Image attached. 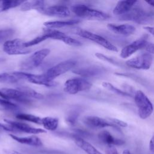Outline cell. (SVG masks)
I'll return each mask as SVG.
<instances>
[{
	"mask_svg": "<svg viewBox=\"0 0 154 154\" xmlns=\"http://www.w3.org/2000/svg\"><path fill=\"white\" fill-rule=\"evenodd\" d=\"M71 11L77 16L89 20H105L109 14L98 10L91 8L84 4H75L71 7Z\"/></svg>",
	"mask_w": 154,
	"mask_h": 154,
	"instance_id": "cell-1",
	"label": "cell"
},
{
	"mask_svg": "<svg viewBox=\"0 0 154 154\" xmlns=\"http://www.w3.org/2000/svg\"><path fill=\"white\" fill-rule=\"evenodd\" d=\"M134 100L139 117L142 119L149 117L153 111V106L147 96L142 91L137 90L134 95Z\"/></svg>",
	"mask_w": 154,
	"mask_h": 154,
	"instance_id": "cell-2",
	"label": "cell"
},
{
	"mask_svg": "<svg viewBox=\"0 0 154 154\" xmlns=\"http://www.w3.org/2000/svg\"><path fill=\"white\" fill-rule=\"evenodd\" d=\"M91 85L92 84L84 78H73L65 82L64 91L69 94H75L79 91L88 90Z\"/></svg>",
	"mask_w": 154,
	"mask_h": 154,
	"instance_id": "cell-3",
	"label": "cell"
},
{
	"mask_svg": "<svg viewBox=\"0 0 154 154\" xmlns=\"http://www.w3.org/2000/svg\"><path fill=\"white\" fill-rule=\"evenodd\" d=\"M25 42L20 38L8 40L4 43L2 49L4 52L10 55H26L32 51L29 48H26L24 45Z\"/></svg>",
	"mask_w": 154,
	"mask_h": 154,
	"instance_id": "cell-4",
	"label": "cell"
},
{
	"mask_svg": "<svg viewBox=\"0 0 154 154\" xmlns=\"http://www.w3.org/2000/svg\"><path fill=\"white\" fill-rule=\"evenodd\" d=\"M76 34L81 37L85 38L98 44L107 50L113 52H118V49L115 45L100 35L83 29H78L76 32Z\"/></svg>",
	"mask_w": 154,
	"mask_h": 154,
	"instance_id": "cell-5",
	"label": "cell"
},
{
	"mask_svg": "<svg viewBox=\"0 0 154 154\" xmlns=\"http://www.w3.org/2000/svg\"><path fill=\"white\" fill-rule=\"evenodd\" d=\"M76 62L73 60H68L58 63L49 68L45 73L47 78L50 81H54L57 77L66 73L73 69Z\"/></svg>",
	"mask_w": 154,
	"mask_h": 154,
	"instance_id": "cell-6",
	"label": "cell"
},
{
	"mask_svg": "<svg viewBox=\"0 0 154 154\" xmlns=\"http://www.w3.org/2000/svg\"><path fill=\"white\" fill-rule=\"evenodd\" d=\"M153 62L152 54L143 53L126 61V64L131 68L139 70H148Z\"/></svg>",
	"mask_w": 154,
	"mask_h": 154,
	"instance_id": "cell-7",
	"label": "cell"
},
{
	"mask_svg": "<svg viewBox=\"0 0 154 154\" xmlns=\"http://www.w3.org/2000/svg\"><path fill=\"white\" fill-rule=\"evenodd\" d=\"M20 74L22 79L26 80L28 82L34 84L43 85L48 87L56 86L57 84V82L54 81L49 80L45 75V73L33 74L23 72H20Z\"/></svg>",
	"mask_w": 154,
	"mask_h": 154,
	"instance_id": "cell-8",
	"label": "cell"
},
{
	"mask_svg": "<svg viewBox=\"0 0 154 154\" xmlns=\"http://www.w3.org/2000/svg\"><path fill=\"white\" fill-rule=\"evenodd\" d=\"M82 122L86 126L92 129H101L107 127H112L119 129L118 126L113 124L109 120L95 116L84 117L82 119Z\"/></svg>",
	"mask_w": 154,
	"mask_h": 154,
	"instance_id": "cell-9",
	"label": "cell"
},
{
	"mask_svg": "<svg viewBox=\"0 0 154 154\" xmlns=\"http://www.w3.org/2000/svg\"><path fill=\"white\" fill-rule=\"evenodd\" d=\"M38 11L45 15L54 17H66L70 16V9L66 6L61 5H55L49 7L45 6Z\"/></svg>",
	"mask_w": 154,
	"mask_h": 154,
	"instance_id": "cell-10",
	"label": "cell"
},
{
	"mask_svg": "<svg viewBox=\"0 0 154 154\" xmlns=\"http://www.w3.org/2000/svg\"><path fill=\"white\" fill-rule=\"evenodd\" d=\"M148 42L145 38H138L129 45L125 46L122 50L120 56L122 58H126L131 57L135 52L141 49H144Z\"/></svg>",
	"mask_w": 154,
	"mask_h": 154,
	"instance_id": "cell-11",
	"label": "cell"
},
{
	"mask_svg": "<svg viewBox=\"0 0 154 154\" xmlns=\"http://www.w3.org/2000/svg\"><path fill=\"white\" fill-rule=\"evenodd\" d=\"M4 120L6 123L11 125L13 128H14L18 132H22L31 134H38L46 132V130L41 128H34L23 122L11 120L9 119H4Z\"/></svg>",
	"mask_w": 154,
	"mask_h": 154,
	"instance_id": "cell-12",
	"label": "cell"
},
{
	"mask_svg": "<svg viewBox=\"0 0 154 154\" xmlns=\"http://www.w3.org/2000/svg\"><path fill=\"white\" fill-rule=\"evenodd\" d=\"M107 28L111 32L125 37L132 35L136 30V28L134 26L128 23H108L107 25Z\"/></svg>",
	"mask_w": 154,
	"mask_h": 154,
	"instance_id": "cell-13",
	"label": "cell"
},
{
	"mask_svg": "<svg viewBox=\"0 0 154 154\" xmlns=\"http://www.w3.org/2000/svg\"><path fill=\"white\" fill-rule=\"evenodd\" d=\"M1 90L7 97L8 100L12 99L24 103H28L30 102L29 98L18 89L3 88Z\"/></svg>",
	"mask_w": 154,
	"mask_h": 154,
	"instance_id": "cell-14",
	"label": "cell"
},
{
	"mask_svg": "<svg viewBox=\"0 0 154 154\" xmlns=\"http://www.w3.org/2000/svg\"><path fill=\"white\" fill-rule=\"evenodd\" d=\"M50 50L47 48H44L38 50L33 53L28 60V64L33 67H37L39 66L46 58V57L49 54Z\"/></svg>",
	"mask_w": 154,
	"mask_h": 154,
	"instance_id": "cell-15",
	"label": "cell"
},
{
	"mask_svg": "<svg viewBox=\"0 0 154 154\" xmlns=\"http://www.w3.org/2000/svg\"><path fill=\"white\" fill-rule=\"evenodd\" d=\"M137 2V1H120L114 7L112 13L115 15H125L129 12Z\"/></svg>",
	"mask_w": 154,
	"mask_h": 154,
	"instance_id": "cell-16",
	"label": "cell"
},
{
	"mask_svg": "<svg viewBox=\"0 0 154 154\" xmlns=\"http://www.w3.org/2000/svg\"><path fill=\"white\" fill-rule=\"evenodd\" d=\"M99 140L107 146H121L125 144V141L114 137L108 131H102L98 134Z\"/></svg>",
	"mask_w": 154,
	"mask_h": 154,
	"instance_id": "cell-17",
	"label": "cell"
},
{
	"mask_svg": "<svg viewBox=\"0 0 154 154\" xmlns=\"http://www.w3.org/2000/svg\"><path fill=\"white\" fill-rule=\"evenodd\" d=\"M125 19H129L137 22H141L146 20L148 17V14L139 8H132L129 12L122 17Z\"/></svg>",
	"mask_w": 154,
	"mask_h": 154,
	"instance_id": "cell-18",
	"label": "cell"
},
{
	"mask_svg": "<svg viewBox=\"0 0 154 154\" xmlns=\"http://www.w3.org/2000/svg\"><path fill=\"white\" fill-rule=\"evenodd\" d=\"M11 138L14 140L16 141L17 142L29 145L31 146H35V147H40L43 146V143L42 140L37 137L32 135V136H28V137H18L13 134L9 135Z\"/></svg>",
	"mask_w": 154,
	"mask_h": 154,
	"instance_id": "cell-19",
	"label": "cell"
},
{
	"mask_svg": "<svg viewBox=\"0 0 154 154\" xmlns=\"http://www.w3.org/2000/svg\"><path fill=\"white\" fill-rule=\"evenodd\" d=\"M74 141L75 144L87 154H102L92 144L85 141L82 138L75 136Z\"/></svg>",
	"mask_w": 154,
	"mask_h": 154,
	"instance_id": "cell-20",
	"label": "cell"
},
{
	"mask_svg": "<svg viewBox=\"0 0 154 154\" xmlns=\"http://www.w3.org/2000/svg\"><path fill=\"white\" fill-rule=\"evenodd\" d=\"M80 22L78 19H72L69 20H54V21H47L43 23V25L48 28H61L63 27L70 26Z\"/></svg>",
	"mask_w": 154,
	"mask_h": 154,
	"instance_id": "cell-21",
	"label": "cell"
},
{
	"mask_svg": "<svg viewBox=\"0 0 154 154\" xmlns=\"http://www.w3.org/2000/svg\"><path fill=\"white\" fill-rule=\"evenodd\" d=\"M22 79L20 74V72H3L0 73V82L13 84L16 83Z\"/></svg>",
	"mask_w": 154,
	"mask_h": 154,
	"instance_id": "cell-22",
	"label": "cell"
},
{
	"mask_svg": "<svg viewBox=\"0 0 154 154\" xmlns=\"http://www.w3.org/2000/svg\"><path fill=\"white\" fill-rule=\"evenodd\" d=\"M45 7V2L42 0L24 1L20 5V10L23 11H29L32 9L38 11Z\"/></svg>",
	"mask_w": 154,
	"mask_h": 154,
	"instance_id": "cell-23",
	"label": "cell"
},
{
	"mask_svg": "<svg viewBox=\"0 0 154 154\" xmlns=\"http://www.w3.org/2000/svg\"><path fill=\"white\" fill-rule=\"evenodd\" d=\"M59 120L57 118L52 117H45L42 118V125L45 129L49 131H55L58 126Z\"/></svg>",
	"mask_w": 154,
	"mask_h": 154,
	"instance_id": "cell-24",
	"label": "cell"
},
{
	"mask_svg": "<svg viewBox=\"0 0 154 154\" xmlns=\"http://www.w3.org/2000/svg\"><path fill=\"white\" fill-rule=\"evenodd\" d=\"M43 34H45L48 38H52L54 40H57L61 41L62 39L66 35V34L59 30L52 28H44Z\"/></svg>",
	"mask_w": 154,
	"mask_h": 154,
	"instance_id": "cell-25",
	"label": "cell"
},
{
	"mask_svg": "<svg viewBox=\"0 0 154 154\" xmlns=\"http://www.w3.org/2000/svg\"><path fill=\"white\" fill-rule=\"evenodd\" d=\"M17 89L20 91H22L28 98L32 97L37 99H42L44 97L42 94L36 91L34 89L28 87L20 86V87H19Z\"/></svg>",
	"mask_w": 154,
	"mask_h": 154,
	"instance_id": "cell-26",
	"label": "cell"
},
{
	"mask_svg": "<svg viewBox=\"0 0 154 154\" xmlns=\"http://www.w3.org/2000/svg\"><path fill=\"white\" fill-rule=\"evenodd\" d=\"M24 1H12L5 0L0 1V13L3 12L9 9L20 6Z\"/></svg>",
	"mask_w": 154,
	"mask_h": 154,
	"instance_id": "cell-27",
	"label": "cell"
},
{
	"mask_svg": "<svg viewBox=\"0 0 154 154\" xmlns=\"http://www.w3.org/2000/svg\"><path fill=\"white\" fill-rule=\"evenodd\" d=\"M16 118L20 120H24V121H27V122H32V123L38 124V125H42V118L32 114L20 113L16 115Z\"/></svg>",
	"mask_w": 154,
	"mask_h": 154,
	"instance_id": "cell-28",
	"label": "cell"
},
{
	"mask_svg": "<svg viewBox=\"0 0 154 154\" xmlns=\"http://www.w3.org/2000/svg\"><path fill=\"white\" fill-rule=\"evenodd\" d=\"M18 109V106L9 100L0 98V111H13Z\"/></svg>",
	"mask_w": 154,
	"mask_h": 154,
	"instance_id": "cell-29",
	"label": "cell"
},
{
	"mask_svg": "<svg viewBox=\"0 0 154 154\" xmlns=\"http://www.w3.org/2000/svg\"><path fill=\"white\" fill-rule=\"evenodd\" d=\"M79 115V112L76 109H73L70 111L66 116V117H65L66 122L69 126H75L77 123Z\"/></svg>",
	"mask_w": 154,
	"mask_h": 154,
	"instance_id": "cell-30",
	"label": "cell"
},
{
	"mask_svg": "<svg viewBox=\"0 0 154 154\" xmlns=\"http://www.w3.org/2000/svg\"><path fill=\"white\" fill-rule=\"evenodd\" d=\"M102 85L103 88H106V90H108L109 91H111L113 92L114 93L117 94L118 95L123 96H129V93H128L127 92H125V91L117 88L116 87H115L112 84H111L108 82H103L102 83Z\"/></svg>",
	"mask_w": 154,
	"mask_h": 154,
	"instance_id": "cell-31",
	"label": "cell"
},
{
	"mask_svg": "<svg viewBox=\"0 0 154 154\" xmlns=\"http://www.w3.org/2000/svg\"><path fill=\"white\" fill-rule=\"evenodd\" d=\"M14 33V30L11 28L1 29H0V43L8 40V39L10 38Z\"/></svg>",
	"mask_w": 154,
	"mask_h": 154,
	"instance_id": "cell-32",
	"label": "cell"
},
{
	"mask_svg": "<svg viewBox=\"0 0 154 154\" xmlns=\"http://www.w3.org/2000/svg\"><path fill=\"white\" fill-rule=\"evenodd\" d=\"M47 39H48V37L45 34H43L42 35L36 37L34 38H33L32 40H29L28 42H25L24 45L26 48H30V47L33 46L34 45H38L40 43H41V42H43V41H45Z\"/></svg>",
	"mask_w": 154,
	"mask_h": 154,
	"instance_id": "cell-33",
	"label": "cell"
},
{
	"mask_svg": "<svg viewBox=\"0 0 154 154\" xmlns=\"http://www.w3.org/2000/svg\"><path fill=\"white\" fill-rule=\"evenodd\" d=\"M61 42H63V43H64L67 45L74 46V47H78L82 45V43L81 42L71 37H69L67 35L62 39Z\"/></svg>",
	"mask_w": 154,
	"mask_h": 154,
	"instance_id": "cell-34",
	"label": "cell"
},
{
	"mask_svg": "<svg viewBox=\"0 0 154 154\" xmlns=\"http://www.w3.org/2000/svg\"><path fill=\"white\" fill-rule=\"evenodd\" d=\"M95 56L99 60H102V61H106V62H108L109 63H111L112 64H114L116 65V63H115L114 60L110 58V57H108L101 53H99V52H97L95 54Z\"/></svg>",
	"mask_w": 154,
	"mask_h": 154,
	"instance_id": "cell-35",
	"label": "cell"
},
{
	"mask_svg": "<svg viewBox=\"0 0 154 154\" xmlns=\"http://www.w3.org/2000/svg\"><path fill=\"white\" fill-rule=\"evenodd\" d=\"M109 120L111 122H112L113 124L116 125L117 126H120L123 128H125L128 126V123L126 122L116 118H109Z\"/></svg>",
	"mask_w": 154,
	"mask_h": 154,
	"instance_id": "cell-36",
	"label": "cell"
},
{
	"mask_svg": "<svg viewBox=\"0 0 154 154\" xmlns=\"http://www.w3.org/2000/svg\"><path fill=\"white\" fill-rule=\"evenodd\" d=\"M0 131L11 132H18L14 128L8 124H2L0 123Z\"/></svg>",
	"mask_w": 154,
	"mask_h": 154,
	"instance_id": "cell-37",
	"label": "cell"
},
{
	"mask_svg": "<svg viewBox=\"0 0 154 154\" xmlns=\"http://www.w3.org/2000/svg\"><path fill=\"white\" fill-rule=\"evenodd\" d=\"M144 49L149 54L154 55V43L148 42Z\"/></svg>",
	"mask_w": 154,
	"mask_h": 154,
	"instance_id": "cell-38",
	"label": "cell"
},
{
	"mask_svg": "<svg viewBox=\"0 0 154 154\" xmlns=\"http://www.w3.org/2000/svg\"><path fill=\"white\" fill-rule=\"evenodd\" d=\"M106 152V154H119L116 148L114 146H108Z\"/></svg>",
	"mask_w": 154,
	"mask_h": 154,
	"instance_id": "cell-39",
	"label": "cell"
},
{
	"mask_svg": "<svg viewBox=\"0 0 154 154\" xmlns=\"http://www.w3.org/2000/svg\"><path fill=\"white\" fill-rule=\"evenodd\" d=\"M3 154H23V153L16 150H13L4 149L3 150Z\"/></svg>",
	"mask_w": 154,
	"mask_h": 154,
	"instance_id": "cell-40",
	"label": "cell"
},
{
	"mask_svg": "<svg viewBox=\"0 0 154 154\" xmlns=\"http://www.w3.org/2000/svg\"><path fill=\"white\" fill-rule=\"evenodd\" d=\"M144 29L146 30L149 33L154 37V26H144Z\"/></svg>",
	"mask_w": 154,
	"mask_h": 154,
	"instance_id": "cell-41",
	"label": "cell"
},
{
	"mask_svg": "<svg viewBox=\"0 0 154 154\" xmlns=\"http://www.w3.org/2000/svg\"><path fill=\"white\" fill-rule=\"evenodd\" d=\"M149 149L151 152L154 153V135L152 136V138L149 142Z\"/></svg>",
	"mask_w": 154,
	"mask_h": 154,
	"instance_id": "cell-42",
	"label": "cell"
},
{
	"mask_svg": "<svg viewBox=\"0 0 154 154\" xmlns=\"http://www.w3.org/2000/svg\"><path fill=\"white\" fill-rule=\"evenodd\" d=\"M0 98L4 99H6V100H8L7 97L2 92V91L0 90Z\"/></svg>",
	"mask_w": 154,
	"mask_h": 154,
	"instance_id": "cell-43",
	"label": "cell"
},
{
	"mask_svg": "<svg viewBox=\"0 0 154 154\" xmlns=\"http://www.w3.org/2000/svg\"><path fill=\"white\" fill-rule=\"evenodd\" d=\"M146 2L148 4H149L150 5H151L152 7H154V0H153V1H146Z\"/></svg>",
	"mask_w": 154,
	"mask_h": 154,
	"instance_id": "cell-44",
	"label": "cell"
},
{
	"mask_svg": "<svg viewBox=\"0 0 154 154\" xmlns=\"http://www.w3.org/2000/svg\"><path fill=\"white\" fill-rule=\"evenodd\" d=\"M122 154H132V153H131V152L129 150L126 149V150H125L123 152V153H122Z\"/></svg>",
	"mask_w": 154,
	"mask_h": 154,
	"instance_id": "cell-45",
	"label": "cell"
}]
</instances>
